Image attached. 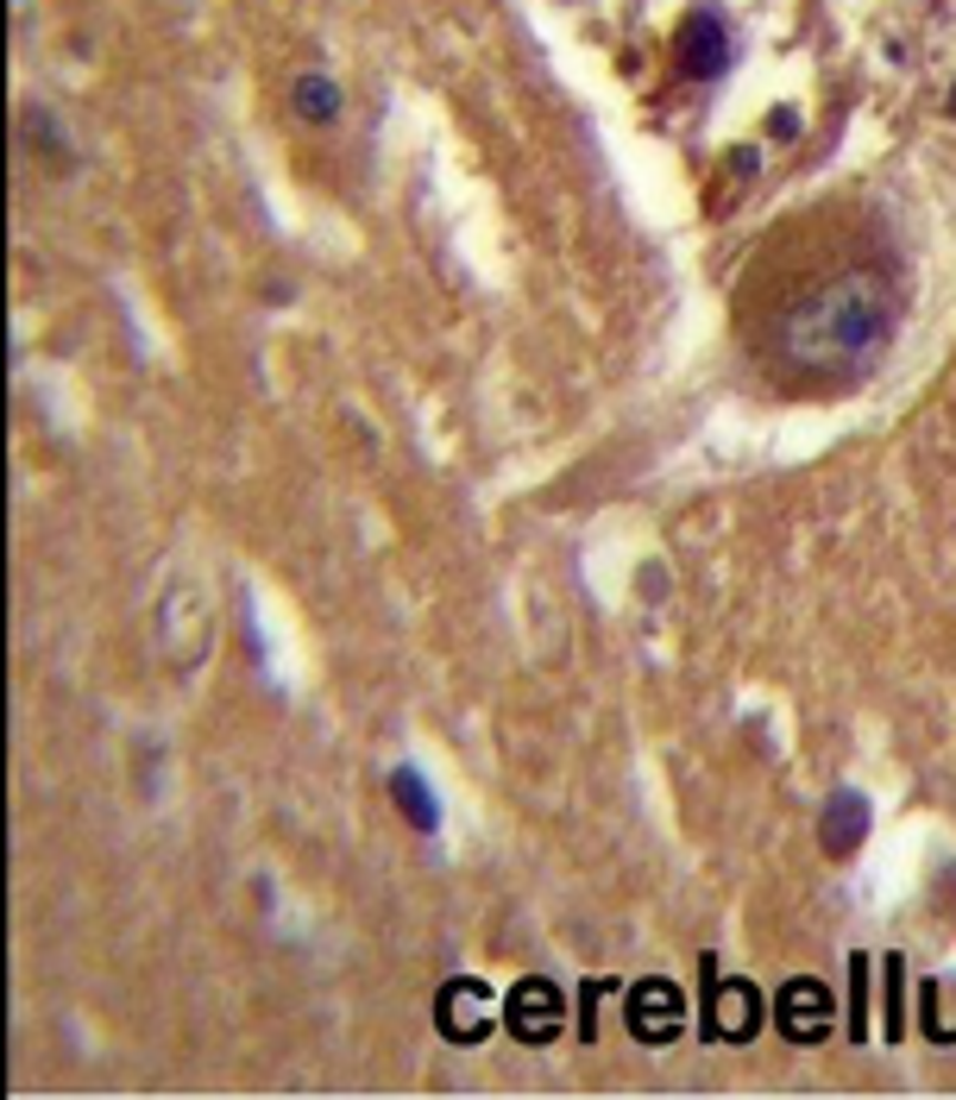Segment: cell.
<instances>
[{"label": "cell", "mask_w": 956, "mask_h": 1100, "mask_svg": "<svg viewBox=\"0 0 956 1100\" xmlns=\"http://www.w3.org/2000/svg\"><path fill=\"white\" fill-rule=\"evenodd\" d=\"M850 1038H868V956H850Z\"/></svg>", "instance_id": "cell-11"}, {"label": "cell", "mask_w": 956, "mask_h": 1100, "mask_svg": "<svg viewBox=\"0 0 956 1100\" xmlns=\"http://www.w3.org/2000/svg\"><path fill=\"white\" fill-rule=\"evenodd\" d=\"M434 1031L448 1044H479L491 1031V987L479 975H460L434 994Z\"/></svg>", "instance_id": "cell-7"}, {"label": "cell", "mask_w": 956, "mask_h": 1100, "mask_svg": "<svg viewBox=\"0 0 956 1100\" xmlns=\"http://www.w3.org/2000/svg\"><path fill=\"white\" fill-rule=\"evenodd\" d=\"M774 133L793 138V133H800V114H793V107H781V114H774Z\"/></svg>", "instance_id": "cell-13"}, {"label": "cell", "mask_w": 956, "mask_h": 1100, "mask_svg": "<svg viewBox=\"0 0 956 1100\" xmlns=\"http://www.w3.org/2000/svg\"><path fill=\"white\" fill-rule=\"evenodd\" d=\"M674 63H680V76H692V82L723 76V70H730V25H723V13H711V7L686 13L680 32H674Z\"/></svg>", "instance_id": "cell-6"}, {"label": "cell", "mask_w": 956, "mask_h": 1100, "mask_svg": "<svg viewBox=\"0 0 956 1100\" xmlns=\"http://www.w3.org/2000/svg\"><path fill=\"white\" fill-rule=\"evenodd\" d=\"M868 824H875V818H868V799H862V792H850V787L831 792L824 811H819V850L831 855V862H850V855L868 843Z\"/></svg>", "instance_id": "cell-8"}, {"label": "cell", "mask_w": 956, "mask_h": 1100, "mask_svg": "<svg viewBox=\"0 0 956 1100\" xmlns=\"http://www.w3.org/2000/svg\"><path fill=\"white\" fill-rule=\"evenodd\" d=\"M624 1025H629V1038L648 1044V1050L674 1044L686 1031V994H680V981H667V975H643V981L629 987Z\"/></svg>", "instance_id": "cell-4"}, {"label": "cell", "mask_w": 956, "mask_h": 1100, "mask_svg": "<svg viewBox=\"0 0 956 1100\" xmlns=\"http://www.w3.org/2000/svg\"><path fill=\"white\" fill-rule=\"evenodd\" d=\"M774 1025H781V1038L793 1050H812V1044L831 1038V1025H837V994L819 981V975H793V981L774 994Z\"/></svg>", "instance_id": "cell-3"}, {"label": "cell", "mask_w": 956, "mask_h": 1100, "mask_svg": "<svg viewBox=\"0 0 956 1100\" xmlns=\"http://www.w3.org/2000/svg\"><path fill=\"white\" fill-rule=\"evenodd\" d=\"M391 799L403 805V818H410L415 831H434V824H441V811H434V792H429V780H422L415 768H397V773H391Z\"/></svg>", "instance_id": "cell-9"}, {"label": "cell", "mask_w": 956, "mask_h": 1100, "mask_svg": "<svg viewBox=\"0 0 956 1100\" xmlns=\"http://www.w3.org/2000/svg\"><path fill=\"white\" fill-rule=\"evenodd\" d=\"M913 309V246L868 189L781 214L737 270L730 321L781 397H850L881 371Z\"/></svg>", "instance_id": "cell-1"}, {"label": "cell", "mask_w": 956, "mask_h": 1100, "mask_svg": "<svg viewBox=\"0 0 956 1100\" xmlns=\"http://www.w3.org/2000/svg\"><path fill=\"white\" fill-rule=\"evenodd\" d=\"M950 114H956V89H950Z\"/></svg>", "instance_id": "cell-14"}, {"label": "cell", "mask_w": 956, "mask_h": 1100, "mask_svg": "<svg viewBox=\"0 0 956 1100\" xmlns=\"http://www.w3.org/2000/svg\"><path fill=\"white\" fill-rule=\"evenodd\" d=\"M705 1044H749L761 1031V994L742 975H718V956H705Z\"/></svg>", "instance_id": "cell-2"}, {"label": "cell", "mask_w": 956, "mask_h": 1100, "mask_svg": "<svg viewBox=\"0 0 956 1100\" xmlns=\"http://www.w3.org/2000/svg\"><path fill=\"white\" fill-rule=\"evenodd\" d=\"M504 1025H510V1038L516 1044H554L561 1038V1025H566V1000H561V987L547 981V975H523V981L510 987V1000H504Z\"/></svg>", "instance_id": "cell-5"}, {"label": "cell", "mask_w": 956, "mask_h": 1100, "mask_svg": "<svg viewBox=\"0 0 956 1100\" xmlns=\"http://www.w3.org/2000/svg\"><path fill=\"white\" fill-rule=\"evenodd\" d=\"M906 1019H900V963H887V1038H900Z\"/></svg>", "instance_id": "cell-12"}, {"label": "cell", "mask_w": 956, "mask_h": 1100, "mask_svg": "<svg viewBox=\"0 0 956 1100\" xmlns=\"http://www.w3.org/2000/svg\"><path fill=\"white\" fill-rule=\"evenodd\" d=\"M296 114L302 120H333L340 114V89L328 76H302L296 82Z\"/></svg>", "instance_id": "cell-10"}]
</instances>
